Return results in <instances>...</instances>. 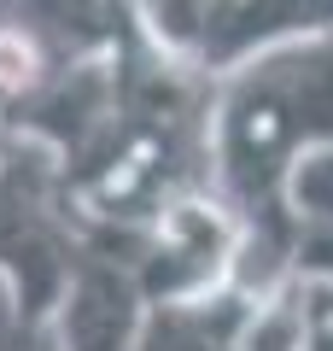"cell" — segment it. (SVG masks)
Instances as JSON below:
<instances>
[{
  "label": "cell",
  "mask_w": 333,
  "mask_h": 351,
  "mask_svg": "<svg viewBox=\"0 0 333 351\" xmlns=\"http://www.w3.org/2000/svg\"><path fill=\"white\" fill-rule=\"evenodd\" d=\"M333 141V36L281 41L228 64L210 88V188L240 223L234 287L293 281L286 182L298 158Z\"/></svg>",
  "instance_id": "6da1fadb"
},
{
  "label": "cell",
  "mask_w": 333,
  "mask_h": 351,
  "mask_svg": "<svg viewBox=\"0 0 333 351\" xmlns=\"http://www.w3.org/2000/svg\"><path fill=\"white\" fill-rule=\"evenodd\" d=\"M210 88L217 76L152 41L147 24L129 29L106 117L59 158V188L88 240L135 234L164 205L210 188Z\"/></svg>",
  "instance_id": "7a4b0ae2"
},
{
  "label": "cell",
  "mask_w": 333,
  "mask_h": 351,
  "mask_svg": "<svg viewBox=\"0 0 333 351\" xmlns=\"http://www.w3.org/2000/svg\"><path fill=\"white\" fill-rule=\"evenodd\" d=\"M88 258V234L59 188V158L18 135L0 164V287L12 299V334H53L64 293Z\"/></svg>",
  "instance_id": "3957f363"
},
{
  "label": "cell",
  "mask_w": 333,
  "mask_h": 351,
  "mask_svg": "<svg viewBox=\"0 0 333 351\" xmlns=\"http://www.w3.org/2000/svg\"><path fill=\"white\" fill-rule=\"evenodd\" d=\"M88 246L111 252L135 276L147 304H170V299H199L234 281L240 269V223L234 211L217 199V188L187 193V199L164 205L147 228L117 240H88Z\"/></svg>",
  "instance_id": "277c9868"
},
{
  "label": "cell",
  "mask_w": 333,
  "mask_h": 351,
  "mask_svg": "<svg viewBox=\"0 0 333 351\" xmlns=\"http://www.w3.org/2000/svg\"><path fill=\"white\" fill-rule=\"evenodd\" d=\"M140 311H147V299H140L135 276L111 252L88 246L82 269H76L71 293H64L59 316H53L59 351H135Z\"/></svg>",
  "instance_id": "5b68a950"
},
{
  "label": "cell",
  "mask_w": 333,
  "mask_h": 351,
  "mask_svg": "<svg viewBox=\"0 0 333 351\" xmlns=\"http://www.w3.org/2000/svg\"><path fill=\"white\" fill-rule=\"evenodd\" d=\"M333 36V0H222L217 18L205 24L193 64L205 76H222L228 64L251 59L281 41H316Z\"/></svg>",
  "instance_id": "8992f818"
},
{
  "label": "cell",
  "mask_w": 333,
  "mask_h": 351,
  "mask_svg": "<svg viewBox=\"0 0 333 351\" xmlns=\"http://www.w3.org/2000/svg\"><path fill=\"white\" fill-rule=\"evenodd\" d=\"M251 304H258V293L234 287V281L217 293H199V299L147 304L135 351H240Z\"/></svg>",
  "instance_id": "52a82bcc"
},
{
  "label": "cell",
  "mask_w": 333,
  "mask_h": 351,
  "mask_svg": "<svg viewBox=\"0 0 333 351\" xmlns=\"http://www.w3.org/2000/svg\"><path fill=\"white\" fill-rule=\"evenodd\" d=\"M293 281H333V141L304 152L286 182Z\"/></svg>",
  "instance_id": "ba28073f"
},
{
  "label": "cell",
  "mask_w": 333,
  "mask_h": 351,
  "mask_svg": "<svg viewBox=\"0 0 333 351\" xmlns=\"http://www.w3.org/2000/svg\"><path fill=\"white\" fill-rule=\"evenodd\" d=\"M240 351H304V281H286L275 293H258L246 316Z\"/></svg>",
  "instance_id": "9c48e42d"
},
{
  "label": "cell",
  "mask_w": 333,
  "mask_h": 351,
  "mask_svg": "<svg viewBox=\"0 0 333 351\" xmlns=\"http://www.w3.org/2000/svg\"><path fill=\"white\" fill-rule=\"evenodd\" d=\"M12 147H18V135H12V123H6V112H0V164L12 158Z\"/></svg>",
  "instance_id": "30bf717a"
}]
</instances>
